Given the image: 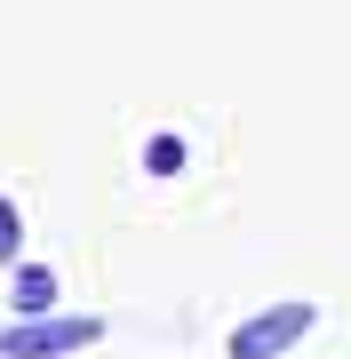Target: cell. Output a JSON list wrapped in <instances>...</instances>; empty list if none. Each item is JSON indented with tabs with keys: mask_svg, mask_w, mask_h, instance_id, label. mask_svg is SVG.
<instances>
[{
	"mask_svg": "<svg viewBox=\"0 0 351 359\" xmlns=\"http://www.w3.org/2000/svg\"><path fill=\"white\" fill-rule=\"evenodd\" d=\"M144 168H152V176H176V168H184V144L176 136H152V144H144Z\"/></svg>",
	"mask_w": 351,
	"mask_h": 359,
	"instance_id": "4",
	"label": "cell"
},
{
	"mask_svg": "<svg viewBox=\"0 0 351 359\" xmlns=\"http://www.w3.org/2000/svg\"><path fill=\"white\" fill-rule=\"evenodd\" d=\"M16 311H25V320L56 311V271L48 264H16Z\"/></svg>",
	"mask_w": 351,
	"mask_h": 359,
	"instance_id": "3",
	"label": "cell"
},
{
	"mask_svg": "<svg viewBox=\"0 0 351 359\" xmlns=\"http://www.w3.org/2000/svg\"><path fill=\"white\" fill-rule=\"evenodd\" d=\"M16 248H25V224H16V208L0 200V264H16Z\"/></svg>",
	"mask_w": 351,
	"mask_h": 359,
	"instance_id": "5",
	"label": "cell"
},
{
	"mask_svg": "<svg viewBox=\"0 0 351 359\" xmlns=\"http://www.w3.org/2000/svg\"><path fill=\"white\" fill-rule=\"evenodd\" d=\"M312 327H319V304H263V311H247V320L232 327L223 359H280V351H296Z\"/></svg>",
	"mask_w": 351,
	"mask_h": 359,
	"instance_id": "1",
	"label": "cell"
},
{
	"mask_svg": "<svg viewBox=\"0 0 351 359\" xmlns=\"http://www.w3.org/2000/svg\"><path fill=\"white\" fill-rule=\"evenodd\" d=\"M104 320H88V311H40V320H16L0 327V351L8 359H64V351H88Z\"/></svg>",
	"mask_w": 351,
	"mask_h": 359,
	"instance_id": "2",
	"label": "cell"
}]
</instances>
